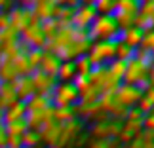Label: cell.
Masks as SVG:
<instances>
[{
    "label": "cell",
    "mask_w": 154,
    "mask_h": 148,
    "mask_svg": "<svg viewBox=\"0 0 154 148\" xmlns=\"http://www.w3.org/2000/svg\"><path fill=\"white\" fill-rule=\"evenodd\" d=\"M122 131L131 135V137H135V135H139L143 131V123L141 122H131V120H124L122 122Z\"/></svg>",
    "instance_id": "obj_36"
},
{
    "label": "cell",
    "mask_w": 154,
    "mask_h": 148,
    "mask_svg": "<svg viewBox=\"0 0 154 148\" xmlns=\"http://www.w3.org/2000/svg\"><path fill=\"white\" fill-rule=\"evenodd\" d=\"M6 131H4V123H0V148H4L6 146Z\"/></svg>",
    "instance_id": "obj_46"
},
{
    "label": "cell",
    "mask_w": 154,
    "mask_h": 148,
    "mask_svg": "<svg viewBox=\"0 0 154 148\" xmlns=\"http://www.w3.org/2000/svg\"><path fill=\"white\" fill-rule=\"evenodd\" d=\"M143 112H141L137 106H131V108H128V114H126V120H131V122H141L143 120Z\"/></svg>",
    "instance_id": "obj_42"
},
{
    "label": "cell",
    "mask_w": 154,
    "mask_h": 148,
    "mask_svg": "<svg viewBox=\"0 0 154 148\" xmlns=\"http://www.w3.org/2000/svg\"><path fill=\"white\" fill-rule=\"evenodd\" d=\"M72 63H74V68H76V76H88L91 72V68H93V65L90 63V59H88L86 55L74 59Z\"/></svg>",
    "instance_id": "obj_30"
},
{
    "label": "cell",
    "mask_w": 154,
    "mask_h": 148,
    "mask_svg": "<svg viewBox=\"0 0 154 148\" xmlns=\"http://www.w3.org/2000/svg\"><path fill=\"white\" fill-rule=\"evenodd\" d=\"M78 91L74 89V86L70 84H63V82H57V86L53 87L50 101L51 106H74L78 103Z\"/></svg>",
    "instance_id": "obj_4"
},
{
    "label": "cell",
    "mask_w": 154,
    "mask_h": 148,
    "mask_svg": "<svg viewBox=\"0 0 154 148\" xmlns=\"http://www.w3.org/2000/svg\"><path fill=\"white\" fill-rule=\"evenodd\" d=\"M82 129H84V122L78 120V118H74V120H70L67 123H63L61 131H59V137H57L55 144H53L51 148H69L76 139H78V135L82 133Z\"/></svg>",
    "instance_id": "obj_5"
},
{
    "label": "cell",
    "mask_w": 154,
    "mask_h": 148,
    "mask_svg": "<svg viewBox=\"0 0 154 148\" xmlns=\"http://www.w3.org/2000/svg\"><path fill=\"white\" fill-rule=\"evenodd\" d=\"M19 139H21V148H36V146L40 144L38 133L32 131V129H27V131L23 133Z\"/></svg>",
    "instance_id": "obj_32"
},
{
    "label": "cell",
    "mask_w": 154,
    "mask_h": 148,
    "mask_svg": "<svg viewBox=\"0 0 154 148\" xmlns=\"http://www.w3.org/2000/svg\"><path fill=\"white\" fill-rule=\"evenodd\" d=\"M19 78L14 68V63L8 61V59H2L0 61V82H8V84H14V82Z\"/></svg>",
    "instance_id": "obj_24"
},
{
    "label": "cell",
    "mask_w": 154,
    "mask_h": 148,
    "mask_svg": "<svg viewBox=\"0 0 154 148\" xmlns=\"http://www.w3.org/2000/svg\"><path fill=\"white\" fill-rule=\"evenodd\" d=\"M141 36H143V31H139L137 27H128L124 31H120L118 42H122L124 46H128L131 50H137L139 44H141Z\"/></svg>",
    "instance_id": "obj_16"
},
{
    "label": "cell",
    "mask_w": 154,
    "mask_h": 148,
    "mask_svg": "<svg viewBox=\"0 0 154 148\" xmlns=\"http://www.w3.org/2000/svg\"><path fill=\"white\" fill-rule=\"evenodd\" d=\"M14 87H15L17 101H21V103H25V101H29L34 95V86H32L31 76H21V78H17L14 82Z\"/></svg>",
    "instance_id": "obj_15"
},
{
    "label": "cell",
    "mask_w": 154,
    "mask_h": 148,
    "mask_svg": "<svg viewBox=\"0 0 154 148\" xmlns=\"http://www.w3.org/2000/svg\"><path fill=\"white\" fill-rule=\"evenodd\" d=\"M14 68H15V72H17V76H31L34 70H32V67L29 65V61H27V57H25V53H21V55H17L14 61Z\"/></svg>",
    "instance_id": "obj_27"
},
{
    "label": "cell",
    "mask_w": 154,
    "mask_h": 148,
    "mask_svg": "<svg viewBox=\"0 0 154 148\" xmlns=\"http://www.w3.org/2000/svg\"><path fill=\"white\" fill-rule=\"evenodd\" d=\"M31 11H32L34 19L38 23H42L48 19H55L59 14V4H57V0H32Z\"/></svg>",
    "instance_id": "obj_9"
},
{
    "label": "cell",
    "mask_w": 154,
    "mask_h": 148,
    "mask_svg": "<svg viewBox=\"0 0 154 148\" xmlns=\"http://www.w3.org/2000/svg\"><path fill=\"white\" fill-rule=\"evenodd\" d=\"M124 70H126V63L120 61V59H112V61L106 65V72L110 76H114L122 82V76H124Z\"/></svg>",
    "instance_id": "obj_31"
},
{
    "label": "cell",
    "mask_w": 154,
    "mask_h": 148,
    "mask_svg": "<svg viewBox=\"0 0 154 148\" xmlns=\"http://www.w3.org/2000/svg\"><path fill=\"white\" fill-rule=\"evenodd\" d=\"M2 114H4V110L0 108V123H2Z\"/></svg>",
    "instance_id": "obj_47"
},
{
    "label": "cell",
    "mask_w": 154,
    "mask_h": 148,
    "mask_svg": "<svg viewBox=\"0 0 154 148\" xmlns=\"http://www.w3.org/2000/svg\"><path fill=\"white\" fill-rule=\"evenodd\" d=\"M61 125L63 123H57V122H46L42 127L38 129V140L42 144H46V146H53L55 144V140H57V137H59V131H61Z\"/></svg>",
    "instance_id": "obj_14"
},
{
    "label": "cell",
    "mask_w": 154,
    "mask_h": 148,
    "mask_svg": "<svg viewBox=\"0 0 154 148\" xmlns=\"http://www.w3.org/2000/svg\"><path fill=\"white\" fill-rule=\"evenodd\" d=\"M116 55V40H101V42H91L86 57L90 59L93 67H106Z\"/></svg>",
    "instance_id": "obj_3"
},
{
    "label": "cell",
    "mask_w": 154,
    "mask_h": 148,
    "mask_svg": "<svg viewBox=\"0 0 154 148\" xmlns=\"http://www.w3.org/2000/svg\"><path fill=\"white\" fill-rule=\"evenodd\" d=\"M42 55H44V50H27L25 57H27L29 65L32 67V70H36V68H38L40 61H42Z\"/></svg>",
    "instance_id": "obj_37"
},
{
    "label": "cell",
    "mask_w": 154,
    "mask_h": 148,
    "mask_svg": "<svg viewBox=\"0 0 154 148\" xmlns=\"http://www.w3.org/2000/svg\"><path fill=\"white\" fill-rule=\"evenodd\" d=\"M8 17H10V27L14 29L15 32H21L25 27H29L31 23H38L36 19L32 17V11L29 6H21V4H14L8 11Z\"/></svg>",
    "instance_id": "obj_6"
},
{
    "label": "cell",
    "mask_w": 154,
    "mask_h": 148,
    "mask_svg": "<svg viewBox=\"0 0 154 148\" xmlns=\"http://www.w3.org/2000/svg\"><path fill=\"white\" fill-rule=\"evenodd\" d=\"M133 27L139 31H149L154 27V2L152 0H139V10L135 15Z\"/></svg>",
    "instance_id": "obj_11"
},
{
    "label": "cell",
    "mask_w": 154,
    "mask_h": 148,
    "mask_svg": "<svg viewBox=\"0 0 154 148\" xmlns=\"http://www.w3.org/2000/svg\"><path fill=\"white\" fill-rule=\"evenodd\" d=\"M133 55H135V50L128 48V46H124L122 42L116 40V55H114V59H120V61L128 63L129 59H133Z\"/></svg>",
    "instance_id": "obj_34"
},
{
    "label": "cell",
    "mask_w": 154,
    "mask_h": 148,
    "mask_svg": "<svg viewBox=\"0 0 154 148\" xmlns=\"http://www.w3.org/2000/svg\"><path fill=\"white\" fill-rule=\"evenodd\" d=\"M135 106H137V108H139L141 112H143V114H150L154 103H152V101H149L146 97H141V99L137 101V104H135Z\"/></svg>",
    "instance_id": "obj_41"
},
{
    "label": "cell",
    "mask_w": 154,
    "mask_h": 148,
    "mask_svg": "<svg viewBox=\"0 0 154 148\" xmlns=\"http://www.w3.org/2000/svg\"><path fill=\"white\" fill-rule=\"evenodd\" d=\"M8 10H0V31H4V29H8L10 27V17H8Z\"/></svg>",
    "instance_id": "obj_44"
},
{
    "label": "cell",
    "mask_w": 154,
    "mask_h": 148,
    "mask_svg": "<svg viewBox=\"0 0 154 148\" xmlns=\"http://www.w3.org/2000/svg\"><path fill=\"white\" fill-rule=\"evenodd\" d=\"M93 8L97 15H112L116 8V0H93Z\"/></svg>",
    "instance_id": "obj_28"
},
{
    "label": "cell",
    "mask_w": 154,
    "mask_h": 148,
    "mask_svg": "<svg viewBox=\"0 0 154 148\" xmlns=\"http://www.w3.org/2000/svg\"><path fill=\"white\" fill-rule=\"evenodd\" d=\"M74 106H53V122L57 123H67L74 120Z\"/></svg>",
    "instance_id": "obj_25"
},
{
    "label": "cell",
    "mask_w": 154,
    "mask_h": 148,
    "mask_svg": "<svg viewBox=\"0 0 154 148\" xmlns=\"http://www.w3.org/2000/svg\"><path fill=\"white\" fill-rule=\"evenodd\" d=\"M27 129L29 127H27V123H25V118L15 120V122H10V123H4V131H6L8 137H21Z\"/></svg>",
    "instance_id": "obj_26"
},
{
    "label": "cell",
    "mask_w": 154,
    "mask_h": 148,
    "mask_svg": "<svg viewBox=\"0 0 154 148\" xmlns=\"http://www.w3.org/2000/svg\"><path fill=\"white\" fill-rule=\"evenodd\" d=\"M97 17V11L93 8V0H86V2H78L72 15V21L70 25L76 29H82V31H88V27L93 23V19Z\"/></svg>",
    "instance_id": "obj_7"
},
{
    "label": "cell",
    "mask_w": 154,
    "mask_h": 148,
    "mask_svg": "<svg viewBox=\"0 0 154 148\" xmlns=\"http://www.w3.org/2000/svg\"><path fill=\"white\" fill-rule=\"evenodd\" d=\"M70 84H72L74 89L78 91V97H80V93H84L86 89H90V87H91L90 80H88V76H76V78L70 82Z\"/></svg>",
    "instance_id": "obj_40"
},
{
    "label": "cell",
    "mask_w": 154,
    "mask_h": 148,
    "mask_svg": "<svg viewBox=\"0 0 154 148\" xmlns=\"http://www.w3.org/2000/svg\"><path fill=\"white\" fill-rule=\"evenodd\" d=\"M88 80H90L91 87H95L99 91V95H101V89H103V84L106 80V67H93L91 72L88 74Z\"/></svg>",
    "instance_id": "obj_23"
},
{
    "label": "cell",
    "mask_w": 154,
    "mask_h": 148,
    "mask_svg": "<svg viewBox=\"0 0 154 148\" xmlns=\"http://www.w3.org/2000/svg\"><path fill=\"white\" fill-rule=\"evenodd\" d=\"M59 65H61V61H59L57 55H53V53H50V51H44L42 61H40V65H38L36 70H40V72L51 76V78H55V76H57V70H59Z\"/></svg>",
    "instance_id": "obj_17"
},
{
    "label": "cell",
    "mask_w": 154,
    "mask_h": 148,
    "mask_svg": "<svg viewBox=\"0 0 154 148\" xmlns=\"http://www.w3.org/2000/svg\"><path fill=\"white\" fill-rule=\"evenodd\" d=\"M19 42L29 50H44L48 40L44 38L42 31H40V23H31L19 32Z\"/></svg>",
    "instance_id": "obj_8"
},
{
    "label": "cell",
    "mask_w": 154,
    "mask_h": 148,
    "mask_svg": "<svg viewBox=\"0 0 154 148\" xmlns=\"http://www.w3.org/2000/svg\"><path fill=\"white\" fill-rule=\"evenodd\" d=\"M90 148H120L116 139H93Z\"/></svg>",
    "instance_id": "obj_39"
},
{
    "label": "cell",
    "mask_w": 154,
    "mask_h": 148,
    "mask_svg": "<svg viewBox=\"0 0 154 148\" xmlns=\"http://www.w3.org/2000/svg\"><path fill=\"white\" fill-rule=\"evenodd\" d=\"M59 27H61V23H59L57 19H48V21L40 23V31H42L46 40H51L53 36H55V32L59 31Z\"/></svg>",
    "instance_id": "obj_29"
},
{
    "label": "cell",
    "mask_w": 154,
    "mask_h": 148,
    "mask_svg": "<svg viewBox=\"0 0 154 148\" xmlns=\"http://www.w3.org/2000/svg\"><path fill=\"white\" fill-rule=\"evenodd\" d=\"M31 80H32V86H34V93H36V95H44V97H50L53 87L57 86L55 78L40 72V70H34L31 74Z\"/></svg>",
    "instance_id": "obj_13"
},
{
    "label": "cell",
    "mask_w": 154,
    "mask_h": 148,
    "mask_svg": "<svg viewBox=\"0 0 154 148\" xmlns=\"http://www.w3.org/2000/svg\"><path fill=\"white\" fill-rule=\"evenodd\" d=\"M48 106H51V101L50 97H44V95H34L25 101V112H40V110H46Z\"/></svg>",
    "instance_id": "obj_22"
},
{
    "label": "cell",
    "mask_w": 154,
    "mask_h": 148,
    "mask_svg": "<svg viewBox=\"0 0 154 148\" xmlns=\"http://www.w3.org/2000/svg\"><path fill=\"white\" fill-rule=\"evenodd\" d=\"M122 84L137 86L141 91H145L146 87H152V84H154V70L150 65H146L143 61H139L137 57H133L126 63Z\"/></svg>",
    "instance_id": "obj_1"
},
{
    "label": "cell",
    "mask_w": 154,
    "mask_h": 148,
    "mask_svg": "<svg viewBox=\"0 0 154 148\" xmlns=\"http://www.w3.org/2000/svg\"><path fill=\"white\" fill-rule=\"evenodd\" d=\"M4 148H6V146H4Z\"/></svg>",
    "instance_id": "obj_48"
},
{
    "label": "cell",
    "mask_w": 154,
    "mask_h": 148,
    "mask_svg": "<svg viewBox=\"0 0 154 148\" xmlns=\"http://www.w3.org/2000/svg\"><path fill=\"white\" fill-rule=\"evenodd\" d=\"M137 50H143V51H154V31L149 29V31H143V36H141V44Z\"/></svg>",
    "instance_id": "obj_33"
},
{
    "label": "cell",
    "mask_w": 154,
    "mask_h": 148,
    "mask_svg": "<svg viewBox=\"0 0 154 148\" xmlns=\"http://www.w3.org/2000/svg\"><path fill=\"white\" fill-rule=\"evenodd\" d=\"M74 78H76L74 63H72V61H61L55 80H57V82H63V84H69V82H72Z\"/></svg>",
    "instance_id": "obj_21"
},
{
    "label": "cell",
    "mask_w": 154,
    "mask_h": 148,
    "mask_svg": "<svg viewBox=\"0 0 154 148\" xmlns=\"http://www.w3.org/2000/svg\"><path fill=\"white\" fill-rule=\"evenodd\" d=\"M126 148H154V131L143 129L126 144Z\"/></svg>",
    "instance_id": "obj_18"
},
{
    "label": "cell",
    "mask_w": 154,
    "mask_h": 148,
    "mask_svg": "<svg viewBox=\"0 0 154 148\" xmlns=\"http://www.w3.org/2000/svg\"><path fill=\"white\" fill-rule=\"evenodd\" d=\"M114 10L128 11V14L137 15V10H139V0H116V8H114Z\"/></svg>",
    "instance_id": "obj_35"
},
{
    "label": "cell",
    "mask_w": 154,
    "mask_h": 148,
    "mask_svg": "<svg viewBox=\"0 0 154 148\" xmlns=\"http://www.w3.org/2000/svg\"><path fill=\"white\" fill-rule=\"evenodd\" d=\"M21 118H25V103H21V101H15V103H11L8 108H4L2 123H10V122L21 120Z\"/></svg>",
    "instance_id": "obj_19"
},
{
    "label": "cell",
    "mask_w": 154,
    "mask_h": 148,
    "mask_svg": "<svg viewBox=\"0 0 154 148\" xmlns=\"http://www.w3.org/2000/svg\"><path fill=\"white\" fill-rule=\"evenodd\" d=\"M10 42H19V32H15L11 27L0 31V46H2V44H10Z\"/></svg>",
    "instance_id": "obj_38"
},
{
    "label": "cell",
    "mask_w": 154,
    "mask_h": 148,
    "mask_svg": "<svg viewBox=\"0 0 154 148\" xmlns=\"http://www.w3.org/2000/svg\"><path fill=\"white\" fill-rule=\"evenodd\" d=\"M120 29L114 23L112 15H97L93 23L88 27V36L91 42H101V40H118Z\"/></svg>",
    "instance_id": "obj_2"
},
{
    "label": "cell",
    "mask_w": 154,
    "mask_h": 148,
    "mask_svg": "<svg viewBox=\"0 0 154 148\" xmlns=\"http://www.w3.org/2000/svg\"><path fill=\"white\" fill-rule=\"evenodd\" d=\"M116 101L126 108H131V106L137 104V101L143 97V91L139 89L137 86H128V84H120V87L114 93Z\"/></svg>",
    "instance_id": "obj_12"
},
{
    "label": "cell",
    "mask_w": 154,
    "mask_h": 148,
    "mask_svg": "<svg viewBox=\"0 0 154 148\" xmlns=\"http://www.w3.org/2000/svg\"><path fill=\"white\" fill-rule=\"evenodd\" d=\"M6 148H21L19 137H6Z\"/></svg>",
    "instance_id": "obj_45"
},
{
    "label": "cell",
    "mask_w": 154,
    "mask_h": 148,
    "mask_svg": "<svg viewBox=\"0 0 154 148\" xmlns=\"http://www.w3.org/2000/svg\"><path fill=\"white\" fill-rule=\"evenodd\" d=\"M17 101L15 95V87L14 84H8V82H0V108H8L11 103Z\"/></svg>",
    "instance_id": "obj_20"
},
{
    "label": "cell",
    "mask_w": 154,
    "mask_h": 148,
    "mask_svg": "<svg viewBox=\"0 0 154 148\" xmlns=\"http://www.w3.org/2000/svg\"><path fill=\"white\" fill-rule=\"evenodd\" d=\"M122 129V122L118 120H105V122H93V125L90 129L93 139H116L118 133Z\"/></svg>",
    "instance_id": "obj_10"
},
{
    "label": "cell",
    "mask_w": 154,
    "mask_h": 148,
    "mask_svg": "<svg viewBox=\"0 0 154 148\" xmlns=\"http://www.w3.org/2000/svg\"><path fill=\"white\" fill-rule=\"evenodd\" d=\"M141 123H143V129L154 131V114H152V112H150V114H145L143 120H141Z\"/></svg>",
    "instance_id": "obj_43"
}]
</instances>
